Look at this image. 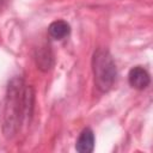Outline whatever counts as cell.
<instances>
[{
	"label": "cell",
	"instance_id": "1",
	"mask_svg": "<svg viewBox=\"0 0 153 153\" xmlns=\"http://www.w3.org/2000/svg\"><path fill=\"white\" fill-rule=\"evenodd\" d=\"M33 109V91L26 86L23 79L16 76L8 82L2 103L1 127L5 137H13L29 120Z\"/></svg>",
	"mask_w": 153,
	"mask_h": 153
},
{
	"label": "cell",
	"instance_id": "2",
	"mask_svg": "<svg viewBox=\"0 0 153 153\" xmlns=\"http://www.w3.org/2000/svg\"><path fill=\"white\" fill-rule=\"evenodd\" d=\"M92 71L94 84L99 92L110 91L116 81L117 68L112 55L108 49L98 48L92 56Z\"/></svg>",
	"mask_w": 153,
	"mask_h": 153
},
{
	"label": "cell",
	"instance_id": "3",
	"mask_svg": "<svg viewBox=\"0 0 153 153\" xmlns=\"http://www.w3.org/2000/svg\"><path fill=\"white\" fill-rule=\"evenodd\" d=\"M128 81L131 87H134L136 90H145L149 85L151 78H149L148 72L143 67L136 66L129 71Z\"/></svg>",
	"mask_w": 153,
	"mask_h": 153
},
{
	"label": "cell",
	"instance_id": "4",
	"mask_svg": "<svg viewBox=\"0 0 153 153\" xmlns=\"http://www.w3.org/2000/svg\"><path fill=\"white\" fill-rule=\"evenodd\" d=\"M94 148V134L91 128H85L75 143V149L79 153H91Z\"/></svg>",
	"mask_w": 153,
	"mask_h": 153
},
{
	"label": "cell",
	"instance_id": "5",
	"mask_svg": "<svg viewBox=\"0 0 153 153\" xmlns=\"http://www.w3.org/2000/svg\"><path fill=\"white\" fill-rule=\"evenodd\" d=\"M71 32V26L65 20H55L48 27V33L54 39H63Z\"/></svg>",
	"mask_w": 153,
	"mask_h": 153
},
{
	"label": "cell",
	"instance_id": "6",
	"mask_svg": "<svg viewBox=\"0 0 153 153\" xmlns=\"http://www.w3.org/2000/svg\"><path fill=\"white\" fill-rule=\"evenodd\" d=\"M36 63L39 69L48 71L53 66V54L49 49V47L39 48L36 53Z\"/></svg>",
	"mask_w": 153,
	"mask_h": 153
}]
</instances>
